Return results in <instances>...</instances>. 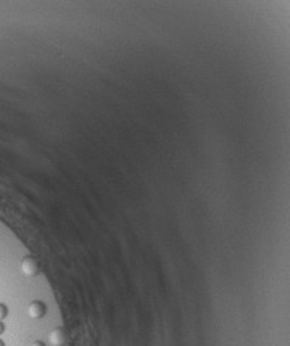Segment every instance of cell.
I'll use <instances>...</instances> for the list:
<instances>
[{
  "mask_svg": "<svg viewBox=\"0 0 290 346\" xmlns=\"http://www.w3.org/2000/svg\"><path fill=\"white\" fill-rule=\"evenodd\" d=\"M21 272L28 278H33L40 273V262L33 256H25L21 260Z\"/></svg>",
  "mask_w": 290,
  "mask_h": 346,
  "instance_id": "6da1fadb",
  "label": "cell"
},
{
  "mask_svg": "<svg viewBox=\"0 0 290 346\" xmlns=\"http://www.w3.org/2000/svg\"><path fill=\"white\" fill-rule=\"evenodd\" d=\"M48 342L52 346H66L68 344V335L63 327L52 328L48 333Z\"/></svg>",
  "mask_w": 290,
  "mask_h": 346,
  "instance_id": "7a4b0ae2",
  "label": "cell"
},
{
  "mask_svg": "<svg viewBox=\"0 0 290 346\" xmlns=\"http://www.w3.org/2000/svg\"><path fill=\"white\" fill-rule=\"evenodd\" d=\"M46 313H47V305L43 301H32L28 305V315L31 319L40 320L46 316Z\"/></svg>",
  "mask_w": 290,
  "mask_h": 346,
  "instance_id": "3957f363",
  "label": "cell"
},
{
  "mask_svg": "<svg viewBox=\"0 0 290 346\" xmlns=\"http://www.w3.org/2000/svg\"><path fill=\"white\" fill-rule=\"evenodd\" d=\"M8 315V308L3 303H0V320L3 321V319H6Z\"/></svg>",
  "mask_w": 290,
  "mask_h": 346,
  "instance_id": "277c9868",
  "label": "cell"
},
{
  "mask_svg": "<svg viewBox=\"0 0 290 346\" xmlns=\"http://www.w3.org/2000/svg\"><path fill=\"white\" fill-rule=\"evenodd\" d=\"M31 346H46V344H44L43 341L36 340V341H35V342H32Z\"/></svg>",
  "mask_w": 290,
  "mask_h": 346,
  "instance_id": "5b68a950",
  "label": "cell"
},
{
  "mask_svg": "<svg viewBox=\"0 0 290 346\" xmlns=\"http://www.w3.org/2000/svg\"><path fill=\"white\" fill-rule=\"evenodd\" d=\"M4 331H6V326H4V323H3V321L0 320V335H3Z\"/></svg>",
  "mask_w": 290,
  "mask_h": 346,
  "instance_id": "8992f818",
  "label": "cell"
},
{
  "mask_svg": "<svg viewBox=\"0 0 290 346\" xmlns=\"http://www.w3.org/2000/svg\"><path fill=\"white\" fill-rule=\"evenodd\" d=\"M0 346H6V344H4V341L1 340V338H0Z\"/></svg>",
  "mask_w": 290,
  "mask_h": 346,
  "instance_id": "52a82bcc",
  "label": "cell"
}]
</instances>
